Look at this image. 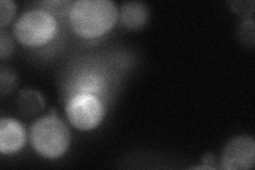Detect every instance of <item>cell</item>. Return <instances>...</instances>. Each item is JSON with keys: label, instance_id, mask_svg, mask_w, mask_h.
<instances>
[{"label": "cell", "instance_id": "6da1fadb", "mask_svg": "<svg viewBox=\"0 0 255 170\" xmlns=\"http://www.w3.org/2000/svg\"><path fill=\"white\" fill-rule=\"evenodd\" d=\"M117 18V6L111 0H78L69 9L71 28L85 38L105 34L113 28Z\"/></svg>", "mask_w": 255, "mask_h": 170}, {"label": "cell", "instance_id": "7a4b0ae2", "mask_svg": "<svg viewBox=\"0 0 255 170\" xmlns=\"http://www.w3.org/2000/svg\"><path fill=\"white\" fill-rule=\"evenodd\" d=\"M30 142L34 150L44 158L57 159L66 152L70 132L62 119L50 113L32 125Z\"/></svg>", "mask_w": 255, "mask_h": 170}, {"label": "cell", "instance_id": "3957f363", "mask_svg": "<svg viewBox=\"0 0 255 170\" xmlns=\"http://www.w3.org/2000/svg\"><path fill=\"white\" fill-rule=\"evenodd\" d=\"M57 32V21L45 10H32L15 21L13 33L23 45L37 47L47 44Z\"/></svg>", "mask_w": 255, "mask_h": 170}, {"label": "cell", "instance_id": "277c9868", "mask_svg": "<svg viewBox=\"0 0 255 170\" xmlns=\"http://www.w3.org/2000/svg\"><path fill=\"white\" fill-rule=\"evenodd\" d=\"M66 115L69 123L82 131L97 127L105 115V109L94 95H76L66 105Z\"/></svg>", "mask_w": 255, "mask_h": 170}, {"label": "cell", "instance_id": "5b68a950", "mask_svg": "<svg viewBox=\"0 0 255 170\" xmlns=\"http://www.w3.org/2000/svg\"><path fill=\"white\" fill-rule=\"evenodd\" d=\"M255 142L251 136H237L223 149L221 166L227 170L251 169L254 166Z\"/></svg>", "mask_w": 255, "mask_h": 170}, {"label": "cell", "instance_id": "8992f818", "mask_svg": "<svg viewBox=\"0 0 255 170\" xmlns=\"http://www.w3.org/2000/svg\"><path fill=\"white\" fill-rule=\"evenodd\" d=\"M26 133L17 120L1 118L0 120V151L2 155H12L25 145Z\"/></svg>", "mask_w": 255, "mask_h": 170}, {"label": "cell", "instance_id": "52a82bcc", "mask_svg": "<svg viewBox=\"0 0 255 170\" xmlns=\"http://www.w3.org/2000/svg\"><path fill=\"white\" fill-rule=\"evenodd\" d=\"M119 18L123 25L129 29H139L146 25L149 18V10L141 2H125L121 6Z\"/></svg>", "mask_w": 255, "mask_h": 170}, {"label": "cell", "instance_id": "ba28073f", "mask_svg": "<svg viewBox=\"0 0 255 170\" xmlns=\"http://www.w3.org/2000/svg\"><path fill=\"white\" fill-rule=\"evenodd\" d=\"M105 86V79L98 74L86 71L79 75L71 84V91L76 95H94L99 94Z\"/></svg>", "mask_w": 255, "mask_h": 170}, {"label": "cell", "instance_id": "9c48e42d", "mask_svg": "<svg viewBox=\"0 0 255 170\" xmlns=\"http://www.w3.org/2000/svg\"><path fill=\"white\" fill-rule=\"evenodd\" d=\"M16 105L23 116L32 117L44 109V98L35 91L25 90L17 96Z\"/></svg>", "mask_w": 255, "mask_h": 170}, {"label": "cell", "instance_id": "30bf717a", "mask_svg": "<svg viewBox=\"0 0 255 170\" xmlns=\"http://www.w3.org/2000/svg\"><path fill=\"white\" fill-rule=\"evenodd\" d=\"M254 20L249 19L243 21L237 29V35L241 42L247 46H254Z\"/></svg>", "mask_w": 255, "mask_h": 170}, {"label": "cell", "instance_id": "8fae6325", "mask_svg": "<svg viewBox=\"0 0 255 170\" xmlns=\"http://www.w3.org/2000/svg\"><path fill=\"white\" fill-rule=\"evenodd\" d=\"M17 76L15 72L11 69H5L4 67L1 68L0 72V88H1V95L4 96L6 94H10L15 86L17 85Z\"/></svg>", "mask_w": 255, "mask_h": 170}, {"label": "cell", "instance_id": "7c38bea8", "mask_svg": "<svg viewBox=\"0 0 255 170\" xmlns=\"http://www.w3.org/2000/svg\"><path fill=\"white\" fill-rule=\"evenodd\" d=\"M16 11L15 3L11 0H1L0 1V26L5 27L9 23Z\"/></svg>", "mask_w": 255, "mask_h": 170}, {"label": "cell", "instance_id": "4fadbf2b", "mask_svg": "<svg viewBox=\"0 0 255 170\" xmlns=\"http://www.w3.org/2000/svg\"><path fill=\"white\" fill-rule=\"evenodd\" d=\"M13 40L3 30H1V32H0V55H1V59H4L5 56L10 55L13 52Z\"/></svg>", "mask_w": 255, "mask_h": 170}, {"label": "cell", "instance_id": "5bb4252c", "mask_svg": "<svg viewBox=\"0 0 255 170\" xmlns=\"http://www.w3.org/2000/svg\"><path fill=\"white\" fill-rule=\"evenodd\" d=\"M229 4L234 12L242 16L252 15L253 13L254 1H231Z\"/></svg>", "mask_w": 255, "mask_h": 170}, {"label": "cell", "instance_id": "9a60e30c", "mask_svg": "<svg viewBox=\"0 0 255 170\" xmlns=\"http://www.w3.org/2000/svg\"><path fill=\"white\" fill-rule=\"evenodd\" d=\"M202 161H203V164H205L204 166H207V167H209V169L214 168L213 164H214V162H215V158L212 155H210V153H207V155H205L202 158Z\"/></svg>", "mask_w": 255, "mask_h": 170}]
</instances>
